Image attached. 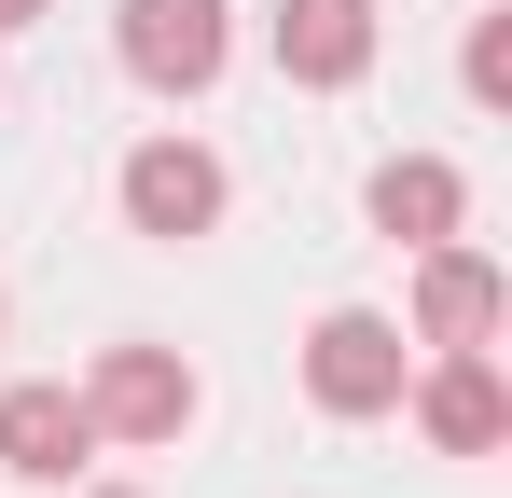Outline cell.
Wrapping results in <instances>:
<instances>
[{"mask_svg":"<svg viewBox=\"0 0 512 498\" xmlns=\"http://www.w3.org/2000/svg\"><path fill=\"white\" fill-rule=\"evenodd\" d=\"M125 56H139V83H208L222 70V0H125Z\"/></svg>","mask_w":512,"mask_h":498,"instance_id":"obj_1","label":"cell"},{"mask_svg":"<svg viewBox=\"0 0 512 498\" xmlns=\"http://www.w3.org/2000/svg\"><path fill=\"white\" fill-rule=\"evenodd\" d=\"M388 388H402V332H388V319H333V332H319V402L374 415Z\"/></svg>","mask_w":512,"mask_h":498,"instance_id":"obj_6","label":"cell"},{"mask_svg":"<svg viewBox=\"0 0 512 498\" xmlns=\"http://www.w3.org/2000/svg\"><path fill=\"white\" fill-rule=\"evenodd\" d=\"M84 443H97V415L70 402V388H14V402H0V457H14V471H42V485H56Z\"/></svg>","mask_w":512,"mask_h":498,"instance_id":"obj_4","label":"cell"},{"mask_svg":"<svg viewBox=\"0 0 512 498\" xmlns=\"http://www.w3.org/2000/svg\"><path fill=\"white\" fill-rule=\"evenodd\" d=\"M14 14H42V0H0V28H14Z\"/></svg>","mask_w":512,"mask_h":498,"instance_id":"obj_10","label":"cell"},{"mask_svg":"<svg viewBox=\"0 0 512 498\" xmlns=\"http://www.w3.org/2000/svg\"><path fill=\"white\" fill-rule=\"evenodd\" d=\"M125 208H139V236H194V222L222 208V166H208V153H167V139H153V153L125 166Z\"/></svg>","mask_w":512,"mask_h":498,"instance_id":"obj_2","label":"cell"},{"mask_svg":"<svg viewBox=\"0 0 512 498\" xmlns=\"http://www.w3.org/2000/svg\"><path fill=\"white\" fill-rule=\"evenodd\" d=\"M485 319H499V277H485V263H429V332H443V346H471Z\"/></svg>","mask_w":512,"mask_h":498,"instance_id":"obj_8","label":"cell"},{"mask_svg":"<svg viewBox=\"0 0 512 498\" xmlns=\"http://www.w3.org/2000/svg\"><path fill=\"white\" fill-rule=\"evenodd\" d=\"M429 429H443V443H499V374H485V360H457V374L429 388Z\"/></svg>","mask_w":512,"mask_h":498,"instance_id":"obj_9","label":"cell"},{"mask_svg":"<svg viewBox=\"0 0 512 498\" xmlns=\"http://www.w3.org/2000/svg\"><path fill=\"white\" fill-rule=\"evenodd\" d=\"M374 222H388V236H443V222H457V166H388V180H374Z\"/></svg>","mask_w":512,"mask_h":498,"instance_id":"obj_7","label":"cell"},{"mask_svg":"<svg viewBox=\"0 0 512 498\" xmlns=\"http://www.w3.org/2000/svg\"><path fill=\"white\" fill-rule=\"evenodd\" d=\"M277 56H291L305 83H346L360 56H374V0H291V14H277Z\"/></svg>","mask_w":512,"mask_h":498,"instance_id":"obj_5","label":"cell"},{"mask_svg":"<svg viewBox=\"0 0 512 498\" xmlns=\"http://www.w3.org/2000/svg\"><path fill=\"white\" fill-rule=\"evenodd\" d=\"M84 415L153 443V429H180V415H194V374H180V360H153V346H125V360L97 374V402H84Z\"/></svg>","mask_w":512,"mask_h":498,"instance_id":"obj_3","label":"cell"}]
</instances>
